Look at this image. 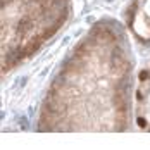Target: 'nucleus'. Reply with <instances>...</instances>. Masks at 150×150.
Instances as JSON below:
<instances>
[{
	"mask_svg": "<svg viewBox=\"0 0 150 150\" xmlns=\"http://www.w3.org/2000/svg\"><path fill=\"white\" fill-rule=\"evenodd\" d=\"M133 55L124 30L102 19L76 43L52 79L38 129L114 133L129 126Z\"/></svg>",
	"mask_w": 150,
	"mask_h": 150,
	"instance_id": "f257e3e1",
	"label": "nucleus"
},
{
	"mask_svg": "<svg viewBox=\"0 0 150 150\" xmlns=\"http://www.w3.org/2000/svg\"><path fill=\"white\" fill-rule=\"evenodd\" d=\"M69 14L71 0H2V76L33 57Z\"/></svg>",
	"mask_w": 150,
	"mask_h": 150,
	"instance_id": "f03ea898",
	"label": "nucleus"
},
{
	"mask_svg": "<svg viewBox=\"0 0 150 150\" xmlns=\"http://www.w3.org/2000/svg\"><path fill=\"white\" fill-rule=\"evenodd\" d=\"M129 33L142 43H150V0H133L126 11Z\"/></svg>",
	"mask_w": 150,
	"mask_h": 150,
	"instance_id": "7ed1b4c3",
	"label": "nucleus"
},
{
	"mask_svg": "<svg viewBox=\"0 0 150 150\" xmlns=\"http://www.w3.org/2000/svg\"><path fill=\"white\" fill-rule=\"evenodd\" d=\"M135 119L140 129L150 133V64L138 76L135 91Z\"/></svg>",
	"mask_w": 150,
	"mask_h": 150,
	"instance_id": "20e7f679",
	"label": "nucleus"
}]
</instances>
